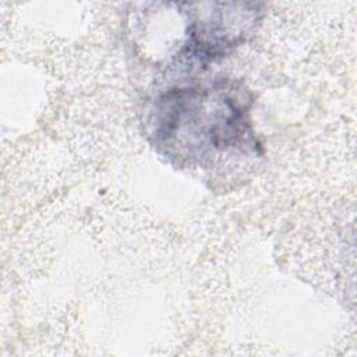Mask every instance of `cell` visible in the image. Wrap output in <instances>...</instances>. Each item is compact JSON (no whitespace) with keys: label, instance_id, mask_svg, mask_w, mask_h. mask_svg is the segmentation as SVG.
I'll return each mask as SVG.
<instances>
[{"label":"cell","instance_id":"1","mask_svg":"<svg viewBox=\"0 0 357 357\" xmlns=\"http://www.w3.org/2000/svg\"><path fill=\"white\" fill-rule=\"evenodd\" d=\"M250 93L229 79L170 88L151 105L146 137L181 169L218 172L261 156Z\"/></svg>","mask_w":357,"mask_h":357},{"label":"cell","instance_id":"2","mask_svg":"<svg viewBox=\"0 0 357 357\" xmlns=\"http://www.w3.org/2000/svg\"><path fill=\"white\" fill-rule=\"evenodd\" d=\"M184 17V40L176 63L206 64L243 43L259 21L261 4L245 1L180 3Z\"/></svg>","mask_w":357,"mask_h":357}]
</instances>
